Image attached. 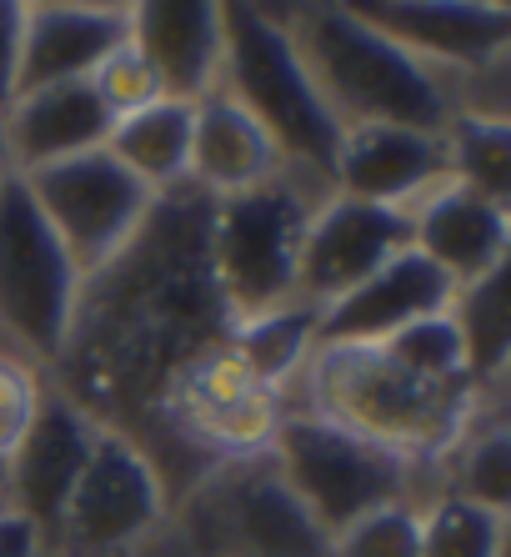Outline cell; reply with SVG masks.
Masks as SVG:
<instances>
[{"label":"cell","mask_w":511,"mask_h":557,"mask_svg":"<svg viewBox=\"0 0 511 557\" xmlns=\"http://www.w3.org/2000/svg\"><path fill=\"white\" fill-rule=\"evenodd\" d=\"M276 15L307 61L321 101L346 131L411 126L441 136L451 126L457 81L382 36L357 5H276Z\"/></svg>","instance_id":"1"},{"label":"cell","mask_w":511,"mask_h":557,"mask_svg":"<svg viewBox=\"0 0 511 557\" xmlns=\"http://www.w3.org/2000/svg\"><path fill=\"white\" fill-rule=\"evenodd\" d=\"M301 382L311 392L301 412L326 417L411 467L422 457H447L461 437H472L482 397V387L426 382L382 347H316L301 367Z\"/></svg>","instance_id":"2"},{"label":"cell","mask_w":511,"mask_h":557,"mask_svg":"<svg viewBox=\"0 0 511 557\" xmlns=\"http://www.w3.org/2000/svg\"><path fill=\"white\" fill-rule=\"evenodd\" d=\"M256 126L266 131L291 171H307L332 186V166L346 126L321 101L307 61L286 36L282 15L261 5H221V81Z\"/></svg>","instance_id":"3"},{"label":"cell","mask_w":511,"mask_h":557,"mask_svg":"<svg viewBox=\"0 0 511 557\" xmlns=\"http://www.w3.org/2000/svg\"><path fill=\"white\" fill-rule=\"evenodd\" d=\"M326 196H332L326 182L286 166L276 182L256 186V191L211 201L205 267H211V282H216L230 326L291 307L301 242H307L311 211Z\"/></svg>","instance_id":"4"},{"label":"cell","mask_w":511,"mask_h":557,"mask_svg":"<svg viewBox=\"0 0 511 557\" xmlns=\"http://www.w3.org/2000/svg\"><path fill=\"white\" fill-rule=\"evenodd\" d=\"M266 457L326 543L376 507L411 497V462L316 412H282Z\"/></svg>","instance_id":"5"},{"label":"cell","mask_w":511,"mask_h":557,"mask_svg":"<svg viewBox=\"0 0 511 557\" xmlns=\"http://www.w3.org/2000/svg\"><path fill=\"white\" fill-rule=\"evenodd\" d=\"M80 272L46 226L21 176L0 182V347L21 362H55L71 337Z\"/></svg>","instance_id":"6"},{"label":"cell","mask_w":511,"mask_h":557,"mask_svg":"<svg viewBox=\"0 0 511 557\" xmlns=\"http://www.w3.org/2000/svg\"><path fill=\"white\" fill-rule=\"evenodd\" d=\"M21 182H26L30 201L40 207L46 226L61 236L80 282L105 272L136 242V232L146 226V216L155 207V196L121 161H111L105 146L71 156V161H55V166L26 171Z\"/></svg>","instance_id":"7"},{"label":"cell","mask_w":511,"mask_h":557,"mask_svg":"<svg viewBox=\"0 0 511 557\" xmlns=\"http://www.w3.org/2000/svg\"><path fill=\"white\" fill-rule=\"evenodd\" d=\"M161 512H166V487H161V467L151 462V453L130 432L101 428L76 493L55 522L51 547L80 557L121 553V547L141 543L161 522Z\"/></svg>","instance_id":"8"},{"label":"cell","mask_w":511,"mask_h":557,"mask_svg":"<svg viewBox=\"0 0 511 557\" xmlns=\"http://www.w3.org/2000/svg\"><path fill=\"white\" fill-rule=\"evenodd\" d=\"M101 428V417H90L80 403H71L61 387H40L26 437L0 472V512L26 522L40 537V547H51L55 522H61L65 503L76 493Z\"/></svg>","instance_id":"9"},{"label":"cell","mask_w":511,"mask_h":557,"mask_svg":"<svg viewBox=\"0 0 511 557\" xmlns=\"http://www.w3.org/2000/svg\"><path fill=\"white\" fill-rule=\"evenodd\" d=\"M411 247L407 211L397 207H371L357 196H326L311 211L301 261H296V307L326 311L341 301L351 286H361L376 267Z\"/></svg>","instance_id":"10"},{"label":"cell","mask_w":511,"mask_h":557,"mask_svg":"<svg viewBox=\"0 0 511 557\" xmlns=\"http://www.w3.org/2000/svg\"><path fill=\"white\" fill-rule=\"evenodd\" d=\"M451 301H457V286L407 247L361 286H351L341 301L316 311V347H382L411 322L451 311Z\"/></svg>","instance_id":"11"},{"label":"cell","mask_w":511,"mask_h":557,"mask_svg":"<svg viewBox=\"0 0 511 557\" xmlns=\"http://www.w3.org/2000/svg\"><path fill=\"white\" fill-rule=\"evenodd\" d=\"M451 182L447 141L411 126H351L332 166V191L371 207L411 211L426 191Z\"/></svg>","instance_id":"12"},{"label":"cell","mask_w":511,"mask_h":557,"mask_svg":"<svg viewBox=\"0 0 511 557\" xmlns=\"http://www.w3.org/2000/svg\"><path fill=\"white\" fill-rule=\"evenodd\" d=\"M407 226H411V251L432 261L457 292L507 267V247H511L507 201H491V196L472 191V186L447 182L426 191L407 211Z\"/></svg>","instance_id":"13"},{"label":"cell","mask_w":511,"mask_h":557,"mask_svg":"<svg viewBox=\"0 0 511 557\" xmlns=\"http://www.w3.org/2000/svg\"><path fill=\"white\" fill-rule=\"evenodd\" d=\"M371 26L407 46L416 61L447 71L451 81L507 61L511 11L507 5H451V0H397V5H357Z\"/></svg>","instance_id":"14"},{"label":"cell","mask_w":511,"mask_h":557,"mask_svg":"<svg viewBox=\"0 0 511 557\" xmlns=\"http://www.w3.org/2000/svg\"><path fill=\"white\" fill-rule=\"evenodd\" d=\"M130 36V5H90V0H40L26 5V40L15 96L90 81V71Z\"/></svg>","instance_id":"15"},{"label":"cell","mask_w":511,"mask_h":557,"mask_svg":"<svg viewBox=\"0 0 511 557\" xmlns=\"http://www.w3.org/2000/svg\"><path fill=\"white\" fill-rule=\"evenodd\" d=\"M216 522L236 557H326V532L307 518V507L291 497L271 457L261 467H241L236 478L216 482Z\"/></svg>","instance_id":"16"},{"label":"cell","mask_w":511,"mask_h":557,"mask_svg":"<svg viewBox=\"0 0 511 557\" xmlns=\"http://www.w3.org/2000/svg\"><path fill=\"white\" fill-rule=\"evenodd\" d=\"M111 111L101 106V96L90 91V81H65V86H46V91H26L15 96L0 111L5 126V151H11V171L55 166L71 156L101 151L111 136Z\"/></svg>","instance_id":"17"},{"label":"cell","mask_w":511,"mask_h":557,"mask_svg":"<svg viewBox=\"0 0 511 557\" xmlns=\"http://www.w3.org/2000/svg\"><path fill=\"white\" fill-rule=\"evenodd\" d=\"M130 46L146 55L171 101H201L221 81V5H130Z\"/></svg>","instance_id":"18"},{"label":"cell","mask_w":511,"mask_h":557,"mask_svg":"<svg viewBox=\"0 0 511 557\" xmlns=\"http://www.w3.org/2000/svg\"><path fill=\"white\" fill-rule=\"evenodd\" d=\"M282 171H286V161L276 151V141L226 91H211L196 101L191 176H186V186L221 201V196H241V191L276 182Z\"/></svg>","instance_id":"19"},{"label":"cell","mask_w":511,"mask_h":557,"mask_svg":"<svg viewBox=\"0 0 511 557\" xmlns=\"http://www.w3.org/2000/svg\"><path fill=\"white\" fill-rule=\"evenodd\" d=\"M191 121L196 101L161 96V101L111 121L105 156L121 161L151 196H166L176 186H186V176H191Z\"/></svg>","instance_id":"20"},{"label":"cell","mask_w":511,"mask_h":557,"mask_svg":"<svg viewBox=\"0 0 511 557\" xmlns=\"http://www.w3.org/2000/svg\"><path fill=\"white\" fill-rule=\"evenodd\" d=\"M226 347L236 351V362H241L261 387L282 392L291 376H301V367H307L311 351H316V311L291 301V307H282V311L256 317V322H236Z\"/></svg>","instance_id":"21"},{"label":"cell","mask_w":511,"mask_h":557,"mask_svg":"<svg viewBox=\"0 0 511 557\" xmlns=\"http://www.w3.org/2000/svg\"><path fill=\"white\" fill-rule=\"evenodd\" d=\"M451 322L466 347V367H472L476 387H491L507 372V347H511V311H507V267L482 282L461 286L451 301Z\"/></svg>","instance_id":"22"},{"label":"cell","mask_w":511,"mask_h":557,"mask_svg":"<svg viewBox=\"0 0 511 557\" xmlns=\"http://www.w3.org/2000/svg\"><path fill=\"white\" fill-rule=\"evenodd\" d=\"M451 161V182L472 186V191L507 201L511 186V121H482V116H451L441 131Z\"/></svg>","instance_id":"23"},{"label":"cell","mask_w":511,"mask_h":557,"mask_svg":"<svg viewBox=\"0 0 511 557\" xmlns=\"http://www.w3.org/2000/svg\"><path fill=\"white\" fill-rule=\"evenodd\" d=\"M507 553V512L441 493L422 507V557H501Z\"/></svg>","instance_id":"24"},{"label":"cell","mask_w":511,"mask_h":557,"mask_svg":"<svg viewBox=\"0 0 511 557\" xmlns=\"http://www.w3.org/2000/svg\"><path fill=\"white\" fill-rule=\"evenodd\" d=\"M382 351H386V357H397L401 367H411L416 376H426V382L476 387V376H472V367H466V347H461V332H457V322H451V311L426 317V322H411L407 332L386 337Z\"/></svg>","instance_id":"25"},{"label":"cell","mask_w":511,"mask_h":557,"mask_svg":"<svg viewBox=\"0 0 511 557\" xmlns=\"http://www.w3.org/2000/svg\"><path fill=\"white\" fill-rule=\"evenodd\" d=\"M326 557H422V503L401 497L357 518L332 537Z\"/></svg>","instance_id":"26"},{"label":"cell","mask_w":511,"mask_h":557,"mask_svg":"<svg viewBox=\"0 0 511 557\" xmlns=\"http://www.w3.org/2000/svg\"><path fill=\"white\" fill-rule=\"evenodd\" d=\"M461 467H457V482L447 493L451 497H466V503H482L491 512H507V493H511V447H507V428H486L482 437H461Z\"/></svg>","instance_id":"27"},{"label":"cell","mask_w":511,"mask_h":557,"mask_svg":"<svg viewBox=\"0 0 511 557\" xmlns=\"http://www.w3.org/2000/svg\"><path fill=\"white\" fill-rule=\"evenodd\" d=\"M90 91L101 96V106L111 111V116H130V111H141V106L161 101V81H155V71L146 65V55L130 46V36L115 46L111 55H105L96 71H90Z\"/></svg>","instance_id":"28"},{"label":"cell","mask_w":511,"mask_h":557,"mask_svg":"<svg viewBox=\"0 0 511 557\" xmlns=\"http://www.w3.org/2000/svg\"><path fill=\"white\" fill-rule=\"evenodd\" d=\"M40 372L30 362H21L15 351H0V472L11 462V453L21 447L26 437L30 417H36V403H40Z\"/></svg>","instance_id":"29"},{"label":"cell","mask_w":511,"mask_h":557,"mask_svg":"<svg viewBox=\"0 0 511 557\" xmlns=\"http://www.w3.org/2000/svg\"><path fill=\"white\" fill-rule=\"evenodd\" d=\"M21 40H26V5L21 0H0V111L15 101Z\"/></svg>","instance_id":"30"},{"label":"cell","mask_w":511,"mask_h":557,"mask_svg":"<svg viewBox=\"0 0 511 557\" xmlns=\"http://www.w3.org/2000/svg\"><path fill=\"white\" fill-rule=\"evenodd\" d=\"M36 547H40V537L26 522L11 518V512H0V557H30Z\"/></svg>","instance_id":"31"},{"label":"cell","mask_w":511,"mask_h":557,"mask_svg":"<svg viewBox=\"0 0 511 557\" xmlns=\"http://www.w3.org/2000/svg\"><path fill=\"white\" fill-rule=\"evenodd\" d=\"M11 176V151H5V126H0V182Z\"/></svg>","instance_id":"32"},{"label":"cell","mask_w":511,"mask_h":557,"mask_svg":"<svg viewBox=\"0 0 511 557\" xmlns=\"http://www.w3.org/2000/svg\"><path fill=\"white\" fill-rule=\"evenodd\" d=\"M0 351H5V347H0Z\"/></svg>","instance_id":"33"}]
</instances>
